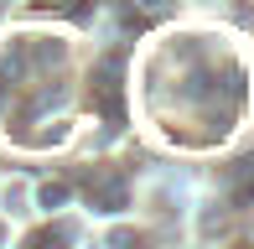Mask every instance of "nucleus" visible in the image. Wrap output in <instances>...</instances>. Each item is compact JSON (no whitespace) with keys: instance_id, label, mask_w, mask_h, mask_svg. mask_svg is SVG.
Returning <instances> with one entry per match:
<instances>
[{"instance_id":"5","label":"nucleus","mask_w":254,"mask_h":249,"mask_svg":"<svg viewBox=\"0 0 254 249\" xmlns=\"http://www.w3.org/2000/svg\"><path fill=\"white\" fill-rule=\"evenodd\" d=\"M145 5H166V0H145Z\"/></svg>"},{"instance_id":"2","label":"nucleus","mask_w":254,"mask_h":249,"mask_svg":"<svg viewBox=\"0 0 254 249\" xmlns=\"http://www.w3.org/2000/svg\"><path fill=\"white\" fill-rule=\"evenodd\" d=\"M94 208H104V213H120V208H125V182H99V192H94Z\"/></svg>"},{"instance_id":"3","label":"nucleus","mask_w":254,"mask_h":249,"mask_svg":"<svg viewBox=\"0 0 254 249\" xmlns=\"http://www.w3.org/2000/svg\"><path fill=\"white\" fill-rule=\"evenodd\" d=\"M37 202H42V208H63V202H67V187L63 182H47V187L37 192Z\"/></svg>"},{"instance_id":"1","label":"nucleus","mask_w":254,"mask_h":249,"mask_svg":"<svg viewBox=\"0 0 254 249\" xmlns=\"http://www.w3.org/2000/svg\"><path fill=\"white\" fill-rule=\"evenodd\" d=\"M234 177H239V187H234V208H249V202H254V161H239Z\"/></svg>"},{"instance_id":"6","label":"nucleus","mask_w":254,"mask_h":249,"mask_svg":"<svg viewBox=\"0 0 254 249\" xmlns=\"http://www.w3.org/2000/svg\"><path fill=\"white\" fill-rule=\"evenodd\" d=\"M37 5H52V0H37Z\"/></svg>"},{"instance_id":"4","label":"nucleus","mask_w":254,"mask_h":249,"mask_svg":"<svg viewBox=\"0 0 254 249\" xmlns=\"http://www.w3.org/2000/svg\"><path fill=\"white\" fill-rule=\"evenodd\" d=\"M31 145H57V140H67V124H52V130H37V135H26Z\"/></svg>"},{"instance_id":"7","label":"nucleus","mask_w":254,"mask_h":249,"mask_svg":"<svg viewBox=\"0 0 254 249\" xmlns=\"http://www.w3.org/2000/svg\"><path fill=\"white\" fill-rule=\"evenodd\" d=\"M0 5H5V0H0Z\"/></svg>"}]
</instances>
